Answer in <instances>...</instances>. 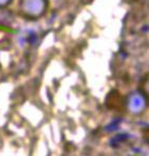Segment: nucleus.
Listing matches in <instances>:
<instances>
[{"mask_svg": "<svg viewBox=\"0 0 149 156\" xmlns=\"http://www.w3.org/2000/svg\"><path fill=\"white\" fill-rule=\"evenodd\" d=\"M13 0H0V9H4L12 3Z\"/></svg>", "mask_w": 149, "mask_h": 156, "instance_id": "3", "label": "nucleus"}, {"mask_svg": "<svg viewBox=\"0 0 149 156\" xmlns=\"http://www.w3.org/2000/svg\"><path fill=\"white\" fill-rule=\"evenodd\" d=\"M147 96L142 90L132 91L125 99V107L132 115H141L147 109Z\"/></svg>", "mask_w": 149, "mask_h": 156, "instance_id": "2", "label": "nucleus"}, {"mask_svg": "<svg viewBox=\"0 0 149 156\" xmlns=\"http://www.w3.org/2000/svg\"><path fill=\"white\" fill-rule=\"evenodd\" d=\"M48 8V0H19L18 12L26 19L37 20L45 15Z\"/></svg>", "mask_w": 149, "mask_h": 156, "instance_id": "1", "label": "nucleus"}]
</instances>
